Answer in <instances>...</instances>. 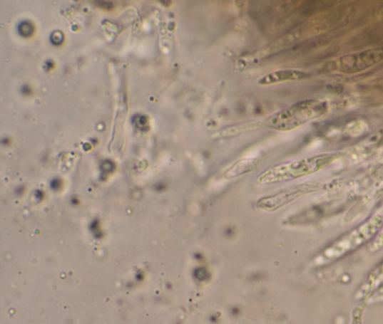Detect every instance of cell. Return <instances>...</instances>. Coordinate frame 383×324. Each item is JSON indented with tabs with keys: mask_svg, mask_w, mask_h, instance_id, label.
Returning a JSON list of instances; mask_svg holds the SVG:
<instances>
[{
	"mask_svg": "<svg viewBox=\"0 0 383 324\" xmlns=\"http://www.w3.org/2000/svg\"><path fill=\"white\" fill-rule=\"evenodd\" d=\"M340 157V153H323L274 166L260 174L257 182L270 184L291 181L313 174Z\"/></svg>",
	"mask_w": 383,
	"mask_h": 324,
	"instance_id": "6da1fadb",
	"label": "cell"
},
{
	"mask_svg": "<svg viewBox=\"0 0 383 324\" xmlns=\"http://www.w3.org/2000/svg\"><path fill=\"white\" fill-rule=\"evenodd\" d=\"M328 109L326 102L310 100L299 102L260 121L252 127L289 131L323 115Z\"/></svg>",
	"mask_w": 383,
	"mask_h": 324,
	"instance_id": "7a4b0ae2",
	"label": "cell"
},
{
	"mask_svg": "<svg viewBox=\"0 0 383 324\" xmlns=\"http://www.w3.org/2000/svg\"><path fill=\"white\" fill-rule=\"evenodd\" d=\"M383 226V208L372 219L333 243L320 256L323 264L331 263L374 239Z\"/></svg>",
	"mask_w": 383,
	"mask_h": 324,
	"instance_id": "3957f363",
	"label": "cell"
},
{
	"mask_svg": "<svg viewBox=\"0 0 383 324\" xmlns=\"http://www.w3.org/2000/svg\"><path fill=\"white\" fill-rule=\"evenodd\" d=\"M320 188V183L315 182L296 184L277 194L258 199L256 208L265 211H275L292 203L304 195L317 192Z\"/></svg>",
	"mask_w": 383,
	"mask_h": 324,
	"instance_id": "277c9868",
	"label": "cell"
},
{
	"mask_svg": "<svg viewBox=\"0 0 383 324\" xmlns=\"http://www.w3.org/2000/svg\"><path fill=\"white\" fill-rule=\"evenodd\" d=\"M383 58V51L372 50L349 55L335 61L334 70L343 73H357L379 63Z\"/></svg>",
	"mask_w": 383,
	"mask_h": 324,
	"instance_id": "5b68a950",
	"label": "cell"
},
{
	"mask_svg": "<svg viewBox=\"0 0 383 324\" xmlns=\"http://www.w3.org/2000/svg\"><path fill=\"white\" fill-rule=\"evenodd\" d=\"M307 73L295 70H283L270 73L258 80L260 85L275 84L278 83L299 80L305 78Z\"/></svg>",
	"mask_w": 383,
	"mask_h": 324,
	"instance_id": "8992f818",
	"label": "cell"
},
{
	"mask_svg": "<svg viewBox=\"0 0 383 324\" xmlns=\"http://www.w3.org/2000/svg\"><path fill=\"white\" fill-rule=\"evenodd\" d=\"M383 283V262L373 270L357 293L360 298H369Z\"/></svg>",
	"mask_w": 383,
	"mask_h": 324,
	"instance_id": "52a82bcc",
	"label": "cell"
},
{
	"mask_svg": "<svg viewBox=\"0 0 383 324\" xmlns=\"http://www.w3.org/2000/svg\"><path fill=\"white\" fill-rule=\"evenodd\" d=\"M383 249V226L379 231L378 234L373 239L369 246L371 253L374 254Z\"/></svg>",
	"mask_w": 383,
	"mask_h": 324,
	"instance_id": "ba28073f",
	"label": "cell"
},
{
	"mask_svg": "<svg viewBox=\"0 0 383 324\" xmlns=\"http://www.w3.org/2000/svg\"><path fill=\"white\" fill-rule=\"evenodd\" d=\"M18 30L21 36L29 38L33 35L34 27L31 23L23 21L19 25Z\"/></svg>",
	"mask_w": 383,
	"mask_h": 324,
	"instance_id": "9c48e42d",
	"label": "cell"
},
{
	"mask_svg": "<svg viewBox=\"0 0 383 324\" xmlns=\"http://www.w3.org/2000/svg\"><path fill=\"white\" fill-rule=\"evenodd\" d=\"M383 302V286H380L367 298V303L369 304L380 303Z\"/></svg>",
	"mask_w": 383,
	"mask_h": 324,
	"instance_id": "30bf717a",
	"label": "cell"
},
{
	"mask_svg": "<svg viewBox=\"0 0 383 324\" xmlns=\"http://www.w3.org/2000/svg\"><path fill=\"white\" fill-rule=\"evenodd\" d=\"M51 40L53 44L59 45L63 43L64 40V36L62 33L58 32L57 31V32H54L52 34Z\"/></svg>",
	"mask_w": 383,
	"mask_h": 324,
	"instance_id": "8fae6325",
	"label": "cell"
}]
</instances>
